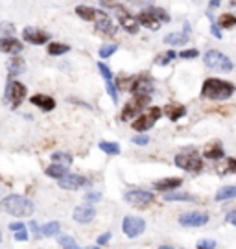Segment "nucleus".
Wrapping results in <instances>:
<instances>
[{
  "mask_svg": "<svg viewBox=\"0 0 236 249\" xmlns=\"http://www.w3.org/2000/svg\"><path fill=\"white\" fill-rule=\"evenodd\" d=\"M100 197H102L100 192H87V194H85V201H87V203H94Z\"/></svg>",
  "mask_w": 236,
  "mask_h": 249,
  "instance_id": "obj_44",
  "label": "nucleus"
},
{
  "mask_svg": "<svg viewBox=\"0 0 236 249\" xmlns=\"http://www.w3.org/2000/svg\"><path fill=\"white\" fill-rule=\"evenodd\" d=\"M26 85H22L20 81H8V85H6V102H9L13 109H17L22 104V100L26 98Z\"/></svg>",
  "mask_w": 236,
  "mask_h": 249,
  "instance_id": "obj_7",
  "label": "nucleus"
},
{
  "mask_svg": "<svg viewBox=\"0 0 236 249\" xmlns=\"http://www.w3.org/2000/svg\"><path fill=\"white\" fill-rule=\"evenodd\" d=\"M44 174L52 179H61L63 176H67V166H61V164H55L52 162L48 168L44 170Z\"/></svg>",
  "mask_w": 236,
  "mask_h": 249,
  "instance_id": "obj_28",
  "label": "nucleus"
},
{
  "mask_svg": "<svg viewBox=\"0 0 236 249\" xmlns=\"http://www.w3.org/2000/svg\"><path fill=\"white\" fill-rule=\"evenodd\" d=\"M225 220H227V223H231L233 227H236V209L229 211L227 216H225Z\"/></svg>",
  "mask_w": 236,
  "mask_h": 249,
  "instance_id": "obj_45",
  "label": "nucleus"
},
{
  "mask_svg": "<svg viewBox=\"0 0 236 249\" xmlns=\"http://www.w3.org/2000/svg\"><path fill=\"white\" fill-rule=\"evenodd\" d=\"M105 85H107V92H109V96L113 100H118V92H116V85L113 83V80L111 81H105Z\"/></svg>",
  "mask_w": 236,
  "mask_h": 249,
  "instance_id": "obj_42",
  "label": "nucleus"
},
{
  "mask_svg": "<svg viewBox=\"0 0 236 249\" xmlns=\"http://www.w3.org/2000/svg\"><path fill=\"white\" fill-rule=\"evenodd\" d=\"M175 57H177V53H175L174 50H168V52L161 53L157 59H155V63H157V65H161V67H166L168 63L172 61V59H175Z\"/></svg>",
  "mask_w": 236,
  "mask_h": 249,
  "instance_id": "obj_35",
  "label": "nucleus"
},
{
  "mask_svg": "<svg viewBox=\"0 0 236 249\" xmlns=\"http://www.w3.org/2000/svg\"><path fill=\"white\" fill-rule=\"evenodd\" d=\"M137 20L144 28H149L151 32H157L161 28V22H168L170 17H168V13L163 8H148L140 13Z\"/></svg>",
  "mask_w": 236,
  "mask_h": 249,
  "instance_id": "obj_3",
  "label": "nucleus"
},
{
  "mask_svg": "<svg viewBox=\"0 0 236 249\" xmlns=\"http://www.w3.org/2000/svg\"><path fill=\"white\" fill-rule=\"evenodd\" d=\"M190 30H192V28H190V22H188V20H184V34L188 36V34H190Z\"/></svg>",
  "mask_w": 236,
  "mask_h": 249,
  "instance_id": "obj_53",
  "label": "nucleus"
},
{
  "mask_svg": "<svg viewBox=\"0 0 236 249\" xmlns=\"http://www.w3.org/2000/svg\"><path fill=\"white\" fill-rule=\"evenodd\" d=\"M0 242H2V232H0Z\"/></svg>",
  "mask_w": 236,
  "mask_h": 249,
  "instance_id": "obj_57",
  "label": "nucleus"
},
{
  "mask_svg": "<svg viewBox=\"0 0 236 249\" xmlns=\"http://www.w3.org/2000/svg\"><path fill=\"white\" fill-rule=\"evenodd\" d=\"M157 249H175V248H172V246H159Z\"/></svg>",
  "mask_w": 236,
  "mask_h": 249,
  "instance_id": "obj_56",
  "label": "nucleus"
},
{
  "mask_svg": "<svg viewBox=\"0 0 236 249\" xmlns=\"http://www.w3.org/2000/svg\"><path fill=\"white\" fill-rule=\"evenodd\" d=\"M0 52L18 55L22 52V43L17 41L15 37H0Z\"/></svg>",
  "mask_w": 236,
  "mask_h": 249,
  "instance_id": "obj_18",
  "label": "nucleus"
},
{
  "mask_svg": "<svg viewBox=\"0 0 236 249\" xmlns=\"http://www.w3.org/2000/svg\"><path fill=\"white\" fill-rule=\"evenodd\" d=\"M100 150L105 151L107 155H118L120 153V146L116 142H109V141H102L100 142Z\"/></svg>",
  "mask_w": 236,
  "mask_h": 249,
  "instance_id": "obj_33",
  "label": "nucleus"
},
{
  "mask_svg": "<svg viewBox=\"0 0 236 249\" xmlns=\"http://www.w3.org/2000/svg\"><path fill=\"white\" fill-rule=\"evenodd\" d=\"M233 197H236V185H225V187H221L216 192L214 199L216 201H227V199H233Z\"/></svg>",
  "mask_w": 236,
  "mask_h": 249,
  "instance_id": "obj_24",
  "label": "nucleus"
},
{
  "mask_svg": "<svg viewBox=\"0 0 236 249\" xmlns=\"http://www.w3.org/2000/svg\"><path fill=\"white\" fill-rule=\"evenodd\" d=\"M15 240H17V242H26L28 240L26 229H22V231H17V232H15Z\"/></svg>",
  "mask_w": 236,
  "mask_h": 249,
  "instance_id": "obj_46",
  "label": "nucleus"
},
{
  "mask_svg": "<svg viewBox=\"0 0 236 249\" xmlns=\"http://www.w3.org/2000/svg\"><path fill=\"white\" fill-rule=\"evenodd\" d=\"M196 249H216V242L212 238H203L196 244Z\"/></svg>",
  "mask_w": 236,
  "mask_h": 249,
  "instance_id": "obj_40",
  "label": "nucleus"
},
{
  "mask_svg": "<svg viewBox=\"0 0 236 249\" xmlns=\"http://www.w3.org/2000/svg\"><path fill=\"white\" fill-rule=\"evenodd\" d=\"M76 15H78L79 18H83V20H91V22L96 24L98 20H102L107 13L102 11V9L91 8V6H78V8H76Z\"/></svg>",
  "mask_w": 236,
  "mask_h": 249,
  "instance_id": "obj_16",
  "label": "nucleus"
},
{
  "mask_svg": "<svg viewBox=\"0 0 236 249\" xmlns=\"http://www.w3.org/2000/svg\"><path fill=\"white\" fill-rule=\"evenodd\" d=\"M175 166H179L181 170H186V172H200L203 168V160L201 157L196 153V151H183L179 155H175Z\"/></svg>",
  "mask_w": 236,
  "mask_h": 249,
  "instance_id": "obj_5",
  "label": "nucleus"
},
{
  "mask_svg": "<svg viewBox=\"0 0 236 249\" xmlns=\"http://www.w3.org/2000/svg\"><path fill=\"white\" fill-rule=\"evenodd\" d=\"M114 13H116V17H118V24H120L127 34H137V32H139V20L133 17L131 13L124 8V6L118 4V6L114 8Z\"/></svg>",
  "mask_w": 236,
  "mask_h": 249,
  "instance_id": "obj_9",
  "label": "nucleus"
},
{
  "mask_svg": "<svg viewBox=\"0 0 236 249\" xmlns=\"http://www.w3.org/2000/svg\"><path fill=\"white\" fill-rule=\"evenodd\" d=\"M52 160L55 164H61V166H67V168H69L70 164H72V155L67 153V151H55L52 155Z\"/></svg>",
  "mask_w": 236,
  "mask_h": 249,
  "instance_id": "obj_29",
  "label": "nucleus"
},
{
  "mask_svg": "<svg viewBox=\"0 0 236 249\" xmlns=\"http://www.w3.org/2000/svg\"><path fill=\"white\" fill-rule=\"evenodd\" d=\"M164 115L170 118V120H179V118H183L184 115H186V109H184V106H177V104H168L166 107H164Z\"/></svg>",
  "mask_w": 236,
  "mask_h": 249,
  "instance_id": "obj_22",
  "label": "nucleus"
},
{
  "mask_svg": "<svg viewBox=\"0 0 236 249\" xmlns=\"http://www.w3.org/2000/svg\"><path fill=\"white\" fill-rule=\"evenodd\" d=\"M109 240H111V232H105V234H102V236L98 238V246H105Z\"/></svg>",
  "mask_w": 236,
  "mask_h": 249,
  "instance_id": "obj_48",
  "label": "nucleus"
},
{
  "mask_svg": "<svg viewBox=\"0 0 236 249\" xmlns=\"http://www.w3.org/2000/svg\"><path fill=\"white\" fill-rule=\"evenodd\" d=\"M219 2H221V0H210V8H216V6H219Z\"/></svg>",
  "mask_w": 236,
  "mask_h": 249,
  "instance_id": "obj_55",
  "label": "nucleus"
},
{
  "mask_svg": "<svg viewBox=\"0 0 236 249\" xmlns=\"http://www.w3.org/2000/svg\"><path fill=\"white\" fill-rule=\"evenodd\" d=\"M225 155V151H223V146L221 144H210L209 148H205V157L209 160H219L221 157Z\"/></svg>",
  "mask_w": 236,
  "mask_h": 249,
  "instance_id": "obj_25",
  "label": "nucleus"
},
{
  "mask_svg": "<svg viewBox=\"0 0 236 249\" xmlns=\"http://www.w3.org/2000/svg\"><path fill=\"white\" fill-rule=\"evenodd\" d=\"M100 2H102V6H104V8H111V9H114L116 6H118V4L114 2V0H100Z\"/></svg>",
  "mask_w": 236,
  "mask_h": 249,
  "instance_id": "obj_50",
  "label": "nucleus"
},
{
  "mask_svg": "<svg viewBox=\"0 0 236 249\" xmlns=\"http://www.w3.org/2000/svg\"><path fill=\"white\" fill-rule=\"evenodd\" d=\"M200 52L196 50V48H190V50H183V52L179 53V57L181 59H194V57H198Z\"/></svg>",
  "mask_w": 236,
  "mask_h": 249,
  "instance_id": "obj_41",
  "label": "nucleus"
},
{
  "mask_svg": "<svg viewBox=\"0 0 236 249\" xmlns=\"http://www.w3.org/2000/svg\"><path fill=\"white\" fill-rule=\"evenodd\" d=\"M96 30L100 32V34H104V36H109V37L116 34V26H114L113 22H111L109 15H105L102 20H98V22H96Z\"/></svg>",
  "mask_w": 236,
  "mask_h": 249,
  "instance_id": "obj_23",
  "label": "nucleus"
},
{
  "mask_svg": "<svg viewBox=\"0 0 236 249\" xmlns=\"http://www.w3.org/2000/svg\"><path fill=\"white\" fill-rule=\"evenodd\" d=\"M183 185V179L181 178H164V179H159L155 181V190L159 192H163V194H166V192H174L177 188Z\"/></svg>",
  "mask_w": 236,
  "mask_h": 249,
  "instance_id": "obj_17",
  "label": "nucleus"
},
{
  "mask_svg": "<svg viewBox=\"0 0 236 249\" xmlns=\"http://www.w3.org/2000/svg\"><path fill=\"white\" fill-rule=\"evenodd\" d=\"M0 209L4 213L15 216V218H28V216L34 214L35 205L28 197L18 196V194H11V196H6L0 201Z\"/></svg>",
  "mask_w": 236,
  "mask_h": 249,
  "instance_id": "obj_1",
  "label": "nucleus"
},
{
  "mask_svg": "<svg viewBox=\"0 0 236 249\" xmlns=\"http://www.w3.org/2000/svg\"><path fill=\"white\" fill-rule=\"evenodd\" d=\"M219 26L225 28V30L235 28L236 26V15H233V13H223V15H219Z\"/></svg>",
  "mask_w": 236,
  "mask_h": 249,
  "instance_id": "obj_32",
  "label": "nucleus"
},
{
  "mask_svg": "<svg viewBox=\"0 0 236 249\" xmlns=\"http://www.w3.org/2000/svg\"><path fill=\"white\" fill-rule=\"evenodd\" d=\"M209 214L200 213V211H190V213H184L179 216V225L183 227H203L209 223Z\"/></svg>",
  "mask_w": 236,
  "mask_h": 249,
  "instance_id": "obj_10",
  "label": "nucleus"
},
{
  "mask_svg": "<svg viewBox=\"0 0 236 249\" xmlns=\"http://www.w3.org/2000/svg\"><path fill=\"white\" fill-rule=\"evenodd\" d=\"M124 199L127 203L135 207V209H148L149 205L153 203V192H148V190H140V188H135V190H127L124 194Z\"/></svg>",
  "mask_w": 236,
  "mask_h": 249,
  "instance_id": "obj_6",
  "label": "nucleus"
},
{
  "mask_svg": "<svg viewBox=\"0 0 236 249\" xmlns=\"http://www.w3.org/2000/svg\"><path fill=\"white\" fill-rule=\"evenodd\" d=\"M163 199L164 201H192L194 197L186 192H181V190H174V192H166L163 194Z\"/></svg>",
  "mask_w": 236,
  "mask_h": 249,
  "instance_id": "obj_26",
  "label": "nucleus"
},
{
  "mask_svg": "<svg viewBox=\"0 0 236 249\" xmlns=\"http://www.w3.org/2000/svg\"><path fill=\"white\" fill-rule=\"evenodd\" d=\"M153 90V85H151V80H148L146 76H140L131 83V92L133 96H140V98H149Z\"/></svg>",
  "mask_w": 236,
  "mask_h": 249,
  "instance_id": "obj_15",
  "label": "nucleus"
},
{
  "mask_svg": "<svg viewBox=\"0 0 236 249\" xmlns=\"http://www.w3.org/2000/svg\"><path fill=\"white\" fill-rule=\"evenodd\" d=\"M72 218H74V222L81 223V225L91 223L94 218H96V209H94L91 203L78 205V207L74 209V213H72Z\"/></svg>",
  "mask_w": 236,
  "mask_h": 249,
  "instance_id": "obj_12",
  "label": "nucleus"
},
{
  "mask_svg": "<svg viewBox=\"0 0 236 249\" xmlns=\"http://www.w3.org/2000/svg\"><path fill=\"white\" fill-rule=\"evenodd\" d=\"M15 26L11 22H0V36L2 37H13Z\"/></svg>",
  "mask_w": 236,
  "mask_h": 249,
  "instance_id": "obj_37",
  "label": "nucleus"
},
{
  "mask_svg": "<svg viewBox=\"0 0 236 249\" xmlns=\"http://www.w3.org/2000/svg\"><path fill=\"white\" fill-rule=\"evenodd\" d=\"M30 227H32V231H34L35 234H37V232H41V229H39V227H37V223H35V222H32V223H30Z\"/></svg>",
  "mask_w": 236,
  "mask_h": 249,
  "instance_id": "obj_54",
  "label": "nucleus"
},
{
  "mask_svg": "<svg viewBox=\"0 0 236 249\" xmlns=\"http://www.w3.org/2000/svg\"><path fill=\"white\" fill-rule=\"evenodd\" d=\"M59 229H61L59 222H50L41 227V234L43 236H55V234H59Z\"/></svg>",
  "mask_w": 236,
  "mask_h": 249,
  "instance_id": "obj_30",
  "label": "nucleus"
},
{
  "mask_svg": "<svg viewBox=\"0 0 236 249\" xmlns=\"http://www.w3.org/2000/svg\"><path fill=\"white\" fill-rule=\"evenodd\" d=\"M201 94L209 100H229L235 94V85L231 81L218 80V78H209L203 83Z\"/></svg>",
  "mask_w": 236,
  "mask_h": 249,
  "instance_id": "obj_2",
  "label": "nucleus"
},
{
  "mask_svg": "<svg viewBox=\"0 0 236 249\" xmlns=\"http://www.w3.org/2000/svg\"><path fill=\"white\" fill-rule=\"evenodd\" d=\"M26 71V63L20 55H13L8 63V76L9 78H15L17 74H22Z\"/></svg>",
  "mask_w": 236,
  "mask_h": 249,
  "instance_id": "obj_21",
  "label": "nucleus"
},
{
  "mask_svg": "<svg viewBox=\"0 0 236 249\" xmlns=\"http://www.w3.org/2000/svg\"><path fill=\"white\" fill-rule=\"evenodd\" d=\"M153 124H155V118L149 115H139L135 120H133V129L135 131H148V129H151L153 127Z\"/></svg>",
  "mask_w": 236,
  "mask_h": 249,
  "instance_id": "obj_20",
  "label": "nucleus"
},
{
  "mask_svg": "<svg viewBox=\"0 0 236 249\" xmlns=\"http://www.w3.org/2000/svg\"><path fill=\"white\" fill-rule=\"evenodd\" d=\"M9 229L17 232V231H22V229H26V227H24V225H22L20 222H13V223H9Z\"/></svg>",
  "mask_w": 236,
  "mask_h": 249,
  "instance_id": "obj_49",
  "label": "nucleus"
},
{
  "mask_svg": "<svg viewBox=\"0 0 236 249\" xmlns=\"http://www.w3.org/2000/svg\"><path fill=\"white\" fill-rule=\"evenodd\" d=\"M149 115L157 120V118H161V115H163V109H161V107H149Z\"/></svg>",
  "mask_w": 236,
  "mask_h": 249,
  "instance_id": "obj_47",
  "label": "nucleus"
},
{
  "mask_svg": "<svg viewBox=\"0 0 236 249\" xmlns=\"http://www.w3.org/2000/svg\"><path fill=\"white\" fill-rule=\"evenodd\" d=\"M59 244L63 246V249H79V246L74 242V238H72V236H69V234H63V236H59Z\"/></svg>",
  "mask_w": 236,
  "mask_h": 249,
  "instance_id": "obj_36",
  "label": "nucleus"
},
{
  "mask_svg": "<svg viewBox=\"0 0 236 249\" xmlns=\"http://www.w3.org/2000/svg\"><path fill=\"white\" fill-rule=\"evenodd\" d=\"M164 43L170 46H177V45H184V43H188V36L186 34H181V32H177V34H168L164 37Z\"/></svg>",
  "mask_w": 236,
  "mask_h": 249,
  "instance_id": "obj_27",
  "label": "nucleus"
},
{
  "mask_svg": "<svg viewBox=\"0 0 236 249\" xmlns=\"http://www.w3.org/2000/svg\"><path fill=\"white\" fill-rule=\"evenodd\" d=\"M149 102V98H140V96H133L131 102H127L122 109V120H131L133 116H139L140 111L146 107V104Z\"/></svg>",
  "mask_w": 236,
  "mask_h": 249,
  "instance_id": "obj_11",
  "label": "nucleus"
},
{
  "mask_svg": "<svg viewBox=\"0 0 236 249\" xmlns=\"http://www.w3.org/2000/svg\"><path fill=\"white\" fill-rule=\"evenodd\" d=\"M122 231L127 238H139L146 231V222L140 216H126L122 222Z\"/></svg>",
  "mask_w": 236,
  "mask_h": 249,
  "instance_id": "obj_8",
  "label": "nucleus"
},
{
  "mask_svg": "<svg viewBox=\"0 0 236 249\" xmlns=\"http://www.w3.org/2000/svg\"><path fill=\"white\" fill-rule=\"evenodd\" d=\"M57 183L63 190H78V188L89 185V179L83 176H76V174H67L61 179H57Z\"/></svg>",
  "mask_w": 236,
  "mask_h": 249,
  "instance_id": "obj_13",
  "label": "nucleus"
},
{
  "mask_svg": "<svg viewBox=\"0 0 236 249\" xmlns=\"http://www.w3.org/2000/svg\"><path fill=\"white\" fill-rule=\"evenodd\" d=\"M133 4H137V6H148V8H151L153 0H133Z\"/></svg>",
  "mask_w": 236,
  "mask_h": 249,
  "instance_id": "obj_52",
  "label": "nucleus"
},
{
  "mask_svg": "<svg viewBox=\"0 0 236 249\" xmlns=\"http://www.w3.org/2000/svg\"><path fill=\"white\" fill-rule=\"evenodd\" d=\"M210 32H212V36L216 37V39H221V32H219V26H216L214 22H212V26H210Z\"/></svg>",
  "mask_w": 236,
  "mask_h": 249,
  "instance_id": "obj_51",
  "label": "nucleus"
},
{
  "mask_svg": "<svg viewBox=\"0 0 236 249\" xmlns=\"http://www.w3.org/2000/svg\"><path fill=\"white\" fill-rule=\"evenodd\" d=\"M30 102L37 106L39 109H43L44 113H48V111H54L55 109V100L52 96H46V94H35L30 98Z\"/></svg>",
  "mask_w": 236,
  "mask_h": 249,
  "instance_id": "obj_19",
  "label": "nucleus"
},
{
  "mask_svg": "<svg viewBox=\"0 0 236 249\" xmlns=\"http://www.w3.org/2000/svg\"><path fill=\"white\" fill-rule=\"evenodd\" d=\"M133 142L139 144V146H148L149 137H146V135H135V137H133Z\"/></svg>",
  "mask_w": 236,
  "mask_h": 249,
  "instance_id": "obj_43",
  "label": "nucleus"
},
{
  "mask_svg": "<svg viewBox=\"0 0 236 249\" xmlns=\"http://www.w3.org/2000/svg\"><path fill=\"white\" fill-rule=\"evenodd\" d=\"M116 50H118V45H104L102 46V48H100V57H111V55H113L114 52H116Z\"/></svg>",
  "mask_w": 236,
  "mask_h": 249,
  "instance_id": "obj_38",
  "label": "nucleus"
},
{
  "mask_svg": "<svg viewBox=\"0 0 236 249\" xmlns=\"http://www.w3.org/2000/svg\"><path fill=\"white\" fill-rule=\"evenodd\" d=\"M218 172L223 176V174H236V159H225L223 160V164H219L218 166Z\"/></svg>",
  "mask_w": 236,
  "mask_h": 249,
  "instance_id": "obj_31",
  "label": "nucleus"
},
{
  "mask_svg": "<svg viewBox=\"0 0 236 249\" xmlns=\"http://www.w3.org/2000/svg\"><path fill=\"white\" fill-rule=\"evenodd\" d=\"M22 39H24L26 43H32V45H44V43L50 41V36H48L46 32H43V30H39V28L28 26V28H24V32H22Z\"/></svg>",
  "mask_w": 236,
  "mask_h": 249,
  "instance_id": "obj_14",
  "label": "nucleus"
},
{
  "mask_svg": "<svg viewBox=\"0 0 236 249\" xmlns=\"http://www.w3.org/2000/svg\"><path fill=\"white\" fill-rule=\"evenodd\" d=\"M203 61H205V65L209 69H214V71H221V72L233 71V61L229 59L225 53L219 52V50H209V52H205Z\"/></svg>",
  "mask_w": 236,
  "mask_h": 249,
  "instance_id": "obj_4",
  "label": "nucleus"
},
{
  "mask_svg": "<svg viewBox=\"0 0 236 249\" xmlns=\"http://www.w3.org/2000/svg\"><path fill=\"white\" fill-rule=\"evenodd\" d=\"M98 71H100V74L104 76V80H105V81H111V80H113V74H111V69H109V67H107V65H105L104 61L98 63Z\"/></svg>",
  "mask_w": 236,
  "mask_h": 249,
  "instance_id": "obj_39",
  "label": "nucleus"
},
{
  "mask_svg": "<svg viewBox=\"0 0 236 249\" xmlns=\"http://www.w3.org/2000/svg\"><path fill=\"white\" fill-rule=\"evenodd\" d=\"M70 50L69 45H63V43H50L48 45V53L50 55H63Z\"/></svg>",
  "mask_w": 236,
  "mask_h": 249,
  "instance_id": "obj_34",
  "label": "nucleus"
}]
</instances>
